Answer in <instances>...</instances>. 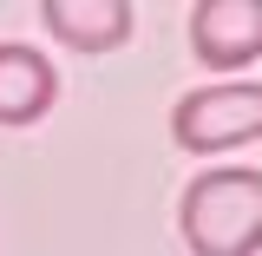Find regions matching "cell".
<instances>
[{"mask_svg": "<svg viewBox=\"0 0 262 256\" xmlns=\"http://www.w3.org/2000/svg\"><path fill=\"white\" fill-rule=\"evenodd\" d=\"M177 230L190 256H256L262 250V171L216 164L184 184Z\"/></svg>", "mask_w": 262, "mask_h": 256, "instance_id": "1", "label": "cell"}, {"mask_svg": "<svg viewBox=\"0 0 262 256\" xmlns=\"http://www.w3.org/2000/svg\"><path fill=\"white\" fill-rule=\"evenodd\" d=\"M170 138L184 151H236L262 138V79H216L177 99L170 112Z\"/></svg>", "mask_w": 262, "mask_h": 256, "instance_id": "2", "label": "cell"}, {"mask_svg": "<svg viewBox=\"0 0 262 256\" xmlns=\"http://www.w3.org/2000/svg\"><path fill=\"white\" fill-rule=\"evenodd\" d=\"M190 53L210 72H236L262 53V0H196L190 7Z\"/></svg>", "mask_w": 262, "mask_h": 256, "instance_id": "3", "label": "cell"}, {"mask_svg": "<svg viewBox=\"0 0 262 256\" xmlns=\"http://www.w3.org/2000/svg\"><path fill=\"white\" fill-rule=\"evenodd\" d=\"M39 20L53 27V40H66L72 53H112L125 46L138 27L131 0H39Z\"/></svg>", "mask_w": 262, "mask_h": 256, "instance_id": "4", "label": "cell"}, {"mask_svg": "<svg viewBox=\"0 0 262 256\" xmlns=\"http://www.w3.org/2000/svg\"><path fill=\"white\" fill-rule=\"evenodd\" d=\"M59 99V72L46 53H33L20 40H0V125H33L46 119Z\"/></svg>", "mask_w": 262, "mask_h": 256, "instance_id": "5", "label": "cell"}]
</instances>
